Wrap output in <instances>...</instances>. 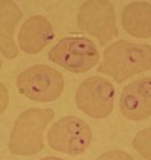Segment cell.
<instances>
[{"mask_svg":"<svg viewBox=\"0 0 151 160\" xmlns=\"http://www.w3.org/2000/svg\"><path fill=\"white\" fill-rule=\"evenodd\" d=\"M9 102V94L6 86L0 82V114L7 108Z\"/></svg>","mask_w":151,"mask_h":160,"instance_id":"14","label":"cell"},{"mask_svg":"<svg viewBox=\"0 0 151 160\" xmlns=\"http://www.w3.org/2000/svg\"><path fill=\"white\" fill-rule=\"evenodd\" d=\"M54 117L50 108H31L18 116L9 141V150L18 156H32L44 147L43 133Z\"/></svg>","mask_w":151,"mask_h":160,"instance_id":"2","label":"cell"},{"mask_svg":"<svg viewBox=\"0 0 151 160\" xmlns=\"http://www.w3.org/2000/svg\"><path fill=\"white\" fill-rule=\"evenodd\" d=\"M77 23L81 31L95 36L102 45L117 35L114 8L106 0H89L83 3Z\"/></svg>","mask_w":151,"mask_h":160,"instance_id":"6","label":"cell"},{"mask_svg":"<svg viewBox=\"0 0 151 160\" xmlns=\"http://www.w3.org/2000/svg\"><path fill=\"white\" fill-rule=\"evenodd\" d=\"M122 25L134 37H151V3L135 1L128 5L123 10Z\"/></svg>","mask_w":151,"mask_h":160,"instance_id":"11","label":"cell"},{"mask_svg":"<svg viewBox=\"0 0 151 160\" xmlns=\"http://www.w3.org/2000/svg\"><path fill=\"white\" fill-rule=\"evenodd\" d=\"M97 160H134V158L124 151L114 150V151H108L106 153H103L97 158Z\"/></svg>","mask_w":151,"mask_h":160,"instance_id":"13","label":"cell"},{"mask_svg":"<svg viewBox=\"0 0 151 160\" xmlns=\"http://www.w3.org/2000/svg\"><path fill=\"white\" fill-rule=\"evenodd\" d=\"M115 88L108 80L90 77L79 86L76 103L81 111L94 118H105L114 108Z\"/></svg>","mask_w":151,"mask_h":160,"instance_id":"7","label":"cell"},{"mask_svg":"<svg viewBox=\"0 0 151 160\" xmlns=\"http://www.w3.org/2000/svg\"><path fill=\"white\" fill-rule=\"evenodd\" d=\"M133 147L143 158L151 160V128L140 131L134 137Z\"/></svg>","mask_w":151,"mask_h":160,"instance_id":"12","label":"cell"},{"mask_svg":"<svg viewBox=\"0 0 151 160\" xmlns=\"http://www.w3.org/2000/svg\"><path fill=\"white\" fill-rule=\"evenodd\" d=\"M48 59L58 66L74 73H83L99 61L94 42L86 37H66L50 50Z\"/></svg>","mask_w":151,"mask_h":160,"instance_id":"4","label":"cell"},{"mask_svg":"<svg viewBox=\"0 0 151 160\" xmlns=\"http://www.w3.org/2000/svg\"><path fill=\"white\" fill-rule=\"evenodd\" d=\"M22 17L23 12L16 2L10 0L0 1V52L7 59H14L18 54L14 33Z\"/></svg>","mask_w":151,"mask_h":160,"instance_id":"10","label":"cell"},{"mask_svg":"<svg viewBox=\"0 0 151 160\" xmlns=\"http://www.w3.org/2000/svg\"><path fill=\"white\" fill-rule=\"evenodd\" d=\"M17 88L20 94L29 99L48 103L61 96L64 80L58 70L45 64H37L18 76Z\"/></svg>","mask_w":151,"mask_h":160,"instance_id":"3","label":"cell"},{"mask_svg":"<svg viewBox=\"0 0 151 160\" xmlns=\"http://www.w3.org/2000/svg\"><path fill=\"white\" fill-rule=\"evenodd\" d=\"M54 37L51 23L43 16H33L26 20L18 34L20 49L27 54L42 51Z\"/></svg>","mask_w":151,"mask_h":160,"instance_id":"9","label":"cell"},{"mask_svg":"<svg viewBox=\"0 0 151 160\" xmlns=\"http://www.w3.org/2000/svg\"><path fill=\"white\" fill-rule=\"evenodd\" d=\"M120 109L131 121L144 120L151 115V77L140 78L123 89Z\"/></svg>","mask_w":151,"mask_h":160,"instance_id":"8","label":"cell"},{"mask_svg":"<svg viewBox=\"0 0 151 160\" xmlns=\"http://www.w3.org/2000/svg\"><path fill=\"white\" fill-rule=\"evenodd\" d=\"M0 68H1V60H0Z\"/></svg>","mask_w":151,"mask_h":160,"instance_id":"16","label":"cell"},{"mask_svg":"<svg viewBox=\"0 0 151 160\" xmlns=\"http://www.w3.org/2000/svg\"><path fill=\"white\" fill-rule=\"evenodd\" d=\"M151 68V46L121 40L109 45L98 71L114 78L117 82Z\"/></svg>","mask_w":151,"mask_h":160,"instance_id":"1","label":"cell"},{"mask_svg":"<svg viewBox=\"0 0 151 160\" xmlns=\"http://www.w3.org/2000/svg\"><path fill=\"white\" fill-rule=\"evenodd\" d=\"M41 160H66V159H62V158H58V157H46V158H43Z\"/></svg>","mask_w":151,"mask_h":160,"instance_id":"15","label":"cell"},{"mask_svg":"<svg viewBox=\"0 0 151 160\" xmlns=\"http://www.w3.org/2000/svg\"><path fill=\"white\" fill-rule=\"evenodd\" d=\"M91 138V129L85 121L76 116H67L51 126L48 142L57 151L76 156L87 150Z\"/></svg>","mask_w":151,"mask_h":160,"instance_id":"5","label":"cell"}]
</instances>
